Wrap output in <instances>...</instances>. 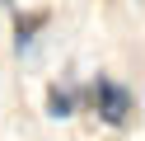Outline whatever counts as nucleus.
Wrapping results in <instances>:
<instances>
[{
  "mask_svg": "<svg viewBox=\"0 0 145 141\" xmlns=\"http://www.w3.org/2000/svg\"><path fill=\"white\" fill-rule=\"evenodd\" d=\"M80 99H84L89 108L98 113V122H108L112 132H122V127L136 122V94L126 89L122 80H112V75H94V80L80 89Z\"/></svg>",
  "mask_w": 145,
  "mask_h": 141,
  "instance_id": "obj_1",
  "label": "nucleus"
},
{
  "mask_svg": "<svg viewBox=\"0 0 145 141\" xmlns=\"http://www.w3.org/2000/svg\"><path fill=\"white\" fill-rule=\"evenodd\" d=\"M10 14H14V56H28L33 47H38V38L47 33L52 9L38 5V9H10Z\"/></svg>",
  "mask_w": 145,
  "mask_h": 141,
  "instance_id": "obj_2",
  "label": "nucleus"
},
{
  "mask_svg": "<svg viewBox=\"0 0 145 141\" xmlns=\"http://www.w3.org/2000/svg\"><path fill=\"white\" fill-rule=\"evenodd\" d=\"M42 108H47V118H52V122L75 118V108H80L75 85H56V80H52V85H47V99H42Z\"/></svg>",
  "mask_w": 145,
  "mask_h": 141,
  "instance_id": "obj_3",
  "label": "nucleus"
}]
</instances>
